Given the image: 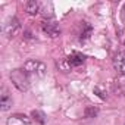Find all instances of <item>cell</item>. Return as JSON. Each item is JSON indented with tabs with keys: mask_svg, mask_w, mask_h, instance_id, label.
<instances>
[{
	"mask_svg": "<svg viewBox=\"0 0 125 125\" xmlns=\"http://www.w3.org/2000/svg\"><path fill=\"white\" fill-rule=\"evenodd\" d=\"M10 81L19 91H28L30 90V74L22 69H13L10 72Z\"/></svg>",
	"mask_w": 125,
	"mask_h": 125,
	"instance_id": "obj_1",
	"label": "cell"
},
{
	"mask_svg": "<svg viewBox=\"0 0 125 125\" xmlns=\"http://www.w3.org/2000/svg\"><path fill=\"white\" fill-rule=\"evenodd\" d=\"M24 69L30 74V75H34V77H38V78H43L47 72V66L43 63L41 60H37V59H30L25 62L24 65Z\"/></svg>",
	"mask_w": 125,
	"mask_h": 125,
	"instance_id": "obj_2",
	"label": "cell"
},
{
	"mask_svg": "<svg viewBox=\"0 0 125 125\" xmlns=\"http://www.w3.org/2000/svg\"><path fill=\"white\" fill-rule=\"evenodd\" d=\"M3 31H5V34H6L9 38L16 37V35L19 34V31H21V24H19V21H18L16 18H9L8 22H6L5 27H3Z\"/></svg>",
	"mask_w": 125,
	"mask_h": 125,
	"instance_id": "obj_3",
	"label": "cell"
},
{
	"mask_svg": "<svg viewBox=\"0 0 125 125\" xmlns=\"http://www.w3.org/2000/svg\"><path fill=\"white\" fill-rule=\"evenodd\" d=\"M6 125H35V122L32 118H30L24 113H15L8 118Z\"/></svg>",
	"mask_w": 125,
	"mask_h": 125,
	"instance_id": "obj_4",
	"label": "cell"
},
{
	"mask_svg": "<svg viewBox=\"0 0 125 125\" xmlns=\"http://www.w3.org/2000/svg\"><path fill=\"white\" fill-rule=\"evenodd\" d=\"M41 28H43V31H44L49 37H52V38H56V37L60 35V28H59V25H57L54 21H52V19L43 21Z\"/></svg>",
	"mask_w": 125,
	"mask_h": 125,
	"instance_id": "obj_5",
	"label": "cell"
},
{
	"mask_svg": "<svg viewBox=\"0 0 125 125\" xmlns=\"http://www.w3.org/2000/svg\"><path fill=\"white\" fill-rule=\"evenodd\" d=\"M113 66L118 71V74H121L122 77H125V50L118 52L113 57Z\"/></svg>",
	"mask_w": 125,
	"mask_h": 125,
	"instance_id": "obj_6",
	"label": "cell"
},
{
	"mask_svg": "<svg viewBox=\"0 0 125 125\" xmlns=\"http://www.w3.org/2000/svg\"><path fill=\"white\" fill-rule=\"evenodd\" d=\"M12 103H13L12 96L9 94L8 88L3 87L2 88V96H0V109H2L3 112H6V110H9L12 107Z\"/></svg>",
	"mask_w": 125,
	"mask_h": 125,
	"instance_id": "obj_7",
	"label": "cell"
},
{
	"mask_svg": "<svg viewBox=\"0 0 125 125\" xmlns=\"http://www.w3.org/2000/svg\"><path fill=\"white\" fill-rule=\"evenodd\" d=\"M65 59H66V62H68L69 68H77V66L83 65L84 62H85V56L81 54V53H72L71 56H68V57H65Z\"/></svg>",
	"mask_w": 125,
	"mask_h": 125,
	"instance_id": "obj_8",
	"label": "cell"
},
{
	"mask_svg": "<svg viewBox=\"0 0 125 125\" xmlns=\"http://www.w3.org/2000/svg\"><path fill=\"white\" fill-rule=\"evenodd\" d=\"M91 31H93L91 25H88L87 22H80L78 38H80V40H85V38H88V37H90V34H91Z\"/></svg>",
	"mask_w": 125,
	"mask_h": 125,
	"instance_id": "obj_9",
	"label": "cell"
},
{
	"mask_svg": "<svg viewBox=\"0 0 125 125\" xmlns=\"http://www.w3.org/2000/svg\"><path fill=\"white\" fill-rule=\"evenodd\" d=\"M25 10L30 15H37L40 12V2H37V0H30V2H27L25 3Z\"/></svg>",
	"mask_w": 125,
	"mask_h": 125,
	"instance_id": "obj_10",
	"label": "cell"
},
{
	"mask_svg": "<svg viewBox=\"0 0 125 125\" xmlns=\"http://www.w3.org/2000/svg\"><path fill=\"white\" fill-rule=\"evenodd\" d=\"M31 116L35 122H38L40 125H44L46 124V115L41 112V110H32L31 112Z\"/></svg>",
	"mask_w": 125,
	"mask_h": 125,
	"instance_id": "obj_11",
	"label": "cell"
},
{
	"mask_svg": "<svg viewBox=\"0 0 125 125\" xmlns=\"http://www.w3.org/2000/svg\"><path fill=\"white\" fill-rule=\"evenodd\" d=\"M97 113H99V109H97V107L88 106V107L85 109V118H94Z\"/></svg>",
	"mask_w": 125,
	"mask_h": 125,
	"instance_id": "obj_12",
	"label": "cell"
},
{
	"mask_svg": "<svg viewBox=\"0 0 125 125\" xmlns=\"http://www.w3.org/2000/svg\"><path fill=\"white\" fill-rule=\"evenodd\" d=\"M122 21H124V24H125V5H124V8H122Z\"/></svg>",
	"mask_w": 125,
	"mask_h": 125,
	"instance_id": "obj_13",
	"label": "cell"
}]
</instances>
